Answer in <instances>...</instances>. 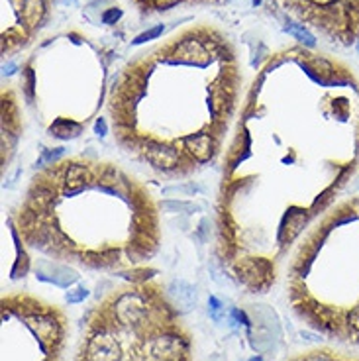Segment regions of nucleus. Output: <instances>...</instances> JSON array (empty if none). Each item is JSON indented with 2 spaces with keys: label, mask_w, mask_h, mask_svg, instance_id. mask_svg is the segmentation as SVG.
<instances>
[{
  "label": "nucleus",
  "mask_w": 359,
  "mask_h": 361,
  "mask_svg": "<svg viewBox=\"0 0 359 361\" xmlns=\"http://www.w3.org/2000/svg\"><path fill=\"white\" fill-rule=\"evenodd\" d=\"M84 357H86V361H120L122 349H120V344L116 342L112 334L98 332L91 338V342L86 345Z\"/></svg>",
  "instance_id": "1"
},
{
  "label": "nucleus",
  "mask_w": 359,
  "mask_h": 361,
  "mask_svg": "<svg viewBox=\"0 0 359 361\" xmlns=\"http://www.w3.org/2000/svg\"><path fill=\"white\" fill-rule=\"evenodd\" d=\"M208 310H210V316H212L216 322H220L222 320V302L216 298V296H210V300H208Z\"/></svg>",
  "instance_id": "6"
},
{
  "label": "nucleus",
  "mask_w": 359,
  "mask_h": 361,
  "mask_svg": "<svg viewBox=\"0 0 359 361\" xmlns=\"http://www.w3.org/2000/svg\"><path fill=\"white\" fill-rule=\"evenodd\" d=\"M161 32H163V28H161V26H157V28H153L151 32H146V33H144V35H140V37H138V39H136L133 43H142V41H147V39H151V37H155V35H159V33H161Z\"/></svg>",
  "instance_id": "8"
},
{
  "label": "nucleus",
  "mask_w": 359,
  "mask_h": 361,
  "mask_svg": "<svg viewBox=\"0 0 359 361\" xmlns=\"http://www.w3.org/2000/svg\"><path fill=\"white\" fill-rule=\"evenodd\" d=\"M169 296H171V304L179 312H189L196 304L195 287L187 281H173V285L169 287Z\"/></svg>",
  "instance_id": "2"
},
{
  "label": "nucleus",
  "mask_w": 359,
  "mask_h": 361,
  "mask_svg": "<svg viewBox=\"0 0 359 361\" xmlns=\"http://www.w3.org/2000/svg\"><path fill=\"white\" fill-rule=\"evenodd\" d=\"M86 296H88V291H86V289H82V287H79V289H75V291H69V293H67V302H69V304H77V302L84 300Z\"/></svg>",
  "instance_id": "5"
},
{
  "label": "nucleus",
  "mask_w": 359,
  "mask_h": 361,
  "mask_svg": "<svg viewBox=\"0 0 359 361\" xmlns=\"http://www.w3.org/2000/svg\"><path fill=\"white\" fill-rule=\"evenodd\" d=\"M95 130H97L98 136H104V133H106V124H104V118H98Z\"/></svg>",
  "instance_id": "9"
},
{
  "label": "nucleus",
  "mask_w": 359,
  "mask_h": 361,
  "mask_svg": "<svg viewBox=\"0 0 359 361\" xmlns=\"http://www.w3.org/2000/svg\"><path fill=\"white\" fill-rule=\"evenodd\" d=\"M285 30H287L289 33H293L296 39H300V41H306L308 46H314V35L306 32V30H304L300 24H289Z\"/></svg>",
  "instance_id": "3"
},
{
  "label": "nucleus",
  "mask_w": 359,
  "mask_h": 361,
  "mask_svg": "<svg viewBox=\"0 0 359 361\" xmlns=\"http://www.w3.org/2000/svg\"><path fill=\"white\" fill-rule=\"evenodd\" d=\"M120 14H122V12H120L118 8H110L108 12H104V16H102V22H104V24H114L116 20L120 18Z\"/></svg>",
  "instance_id": "7"
},
{
  "label": "nucleus",
  "mask_w": 359,
  "mask_h": 361,
  "mask_svg": "<svg viewBox=\"0 0 359 361\" xmlns=\"http://www.w3.org/2000/svg\"><path fill=\"white\" fill-rule=\"evenodd\" d=\"M63 149L65 148H55V149H43V153H41V157H39V161L37 165H43V163H53L57 157H61L63 155Z\"/></svg>",
  "instance_id": "4"
}]
</instances>
